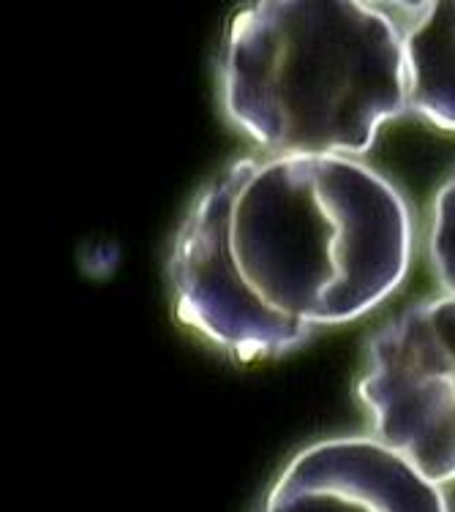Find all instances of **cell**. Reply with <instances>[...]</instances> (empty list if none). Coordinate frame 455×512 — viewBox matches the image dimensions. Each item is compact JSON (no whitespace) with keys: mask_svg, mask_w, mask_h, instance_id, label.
I'll list each match as a JSON object with an SVG mask.
<instances>
[{"mask_svg":"<svg viewBox=\"0 0 455 512\" xmlns=\"http://www.w3.org/2000/svg\"><path fill=\"white\" fill-rule=\"evenodd\" d=\"M262 512H450L442 485L376 436H338L300 450Z\"/></svg>","mask_w":455,"mask_h":512,"instance_id":"277c9868","label":"cell"},{"mask_svg":"<svg viewBox=\"0 0 455 512\" xmlns=\"http://www.w3.org/2000/svg\"><path fill=\"white\" fill-rule=\"evenodd\" d=\"M428 259L436 281L455 297V175L439 188L428 224Z\"/></svg>","mask_w":455,"mask_h":512,"instance_id":"8992f818","label":"cell"},{"mask_svg":"<svg viewBox=\"0 0 455 512\" xmlns=\"http://www.w3.org/2000/svg\"><path fill=\"white\" fill-rule=\"evenodd\" d=\"M357 398L376 439L428 480L455 483V297L406 308L371 338Z\"/></svg>","mask_w":455,"mask_h":512,"instance_id":"3957f363","label":"cell"},{"mask_svg":"<svg viewBox=\"0 0 455 512\" xmlns=\"http://www.w3.org/2000/svg\"><path fill=\"white\" fill-rule=\"evenodd\" d=\"M221 101L268 156H363L409 109L396 11L360 0L251 3L224 41Z\"/></svg>","mask_w":455,"mask_h":512,"instance_id":"7a4b0ae2","label":"cell"},{"mask_svg":"<svg viewBox=\"0 0 455 512\" xmlns=\"http://www.w3.org/2000/svg\"><path fill=\"white\" fill-rule=\"evenodd\" d=\"M412 246L404 197L363 161L248 156L191 207L169 278L180 322L248 363L374 311Z\"/></svg>","mask_w":455,"mask_h":512,"instance_id":"6da1fadb","label":"cell"},{"mask_svg":"<svg viewBox=\"0 0 455 512\" xmlns=\"http://www.w3.org/2000/svg\"><path fill=\"white\" fill-rule=\"evenodd\" d=\"M404 30L409 109L428 123L455 131V0L396 6Z\"/></svg>","mask_w":455,"mask_h":512,"instance_id":"5b68a950","label":"cell"}]
</instances>
